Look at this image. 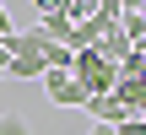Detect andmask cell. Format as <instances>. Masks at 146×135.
Masks as SVG:
<instances>
[{
  "label": "cell",
  "instance_id": "cell-6",
  "mask_svg": "<svg viewBox=\"0 0 146 135\" xmlns=\"http://www.w3.org/2000/svg\"><path fill=\"white\" fill-rule=\"evenodd\" d=\"M60 11L70 22H87V16H98V0H60Z\"/></svg>",
  "mask_w": 146,
  "mask_h": 135
},
{
  "label": "cell",
  "instance_id": "cell-4",
  "mask_svg": "<svg viewBox=\"0 0 146 135\" xmlns=\"http://www.w3.org/2000/svg\"><path fill=\"white\" fill-rule=\"evenodd\" d=\"M135 43H130V32L114 22V27H103V38H98V54L108 60V65H125V54H130Z\"/></svg>",
  "mask_w": 146,
  "mask_h": 135
},
{
  "label": "cell",
  "instance_id": "cell-10",
  "mask_svg": "<svg viewBox=\"0 0 146 135\" xmlns=\"http://www.w3.org/2000/svg\"><path fill=\"white\" fill-rule=\"evenodd\" d=\"M0 76H11V49H0Z\"/></svg>",
  "mask_w": 146,
  "mask_h": 135
},
{
  "label": "cell",
  "instance_id": "cell-1",
  "mask_svg": "<svg viewBox=\"0 0 146 135\" xmlns=\"http://www.w3.org/2000/svg\"><path fill=\"white\" fill-rule=\"evenodd\" d=\"M70 70H76V81H81V92H87V97H103V92H114V87H119V65H108L98 49H81Z\"/></svg>",
  "mask_w": 146,
  "mask_h": 135
},
{
  "label": "cell",
  "instance_id": "cell-12",
  "mask_svg": "<svg viewBox=\"0 0 146 135\" xmlns=\"http://www.w3.org/2000/svg\"><path fill=\"white\" fill-rule=\"evenodd\" d=\"M87 135H114V124H92V130H87Z\"/></svg>",
  "mask_w": 146,
  "mask_h": 135
},
{
  "label": "cell",
  "instance_id": "cell-11",
  "mask_svg": "<svg viewBox=\"0 0 146 135\" xmlns=\"http://www.w3.org/2000/svg\"><path fill=\"white\" fill-rule=\"evenodd\" d=\"M141 5H146V0H119V11H141Z\"/></svg>",
  "mask_w": 146,
  "mask_h": 135
},
{
  "label": "cell",
  "instance_id": "cell-8",
  "mask_svg": "<svg viewBox=\"0 0 146 135\" xmlns=\"http://www.w3.org/2000/svg\"><path fill=\"white\" fill-rule=\"evenodd\" d=\"M114 135H146V119L135 114V119H125V124H114Z\"/></svg>",
  "mask_w": 146,
  "mask_h": 135
},
{
  "label": "cell",
  "instance_id": "cell-2",
  "mask_svg": "<svg viewBox=\"0 0 146 135\" xmlns=\"http://www.w3.org/2000/svg\"><path fill=\"white\" fill-rule=\"evenodd\" d=\"M43 92L54 108H87V92L76 81V70H43Z\"/></svg>",
  "mask_w": 146,
  "mask_h": 135
},
{
  "label": "cell",
  "instance_id": "cell-7",
  "mask_svg": "<svg viewBox=\"0 0 146 135\" xmlns=\"http://www.w3.org/2000/svg\"><path fill=\"white\" fill-rule=\"evenodd\" d=\"M0 135H33L22 114H0Z\"/></svg>",
  "mask_w": 146,
  "mask_h": 135
},
{
  "label": "cell",
  "instance_id": "cell-3",
  "mask_svg": "<svg viewBox=\"0 0 146 135\" xmlns=\"http://www.w3.org/2000/svg\"><path fill=\"white\" fill-rule=\"evenodd\" d=\"M87 114H92V124H125V119H135V114H130V103H125L119 92L87 97Z\"/></svg>",
  "mask_w": 146,
  "mask_h": 135
},
{
  "label": "cell",
  "instance_id": "cell-5",
  "mask_svg": "<svg viewBox=\"0 0 146 135\" xmlns=\"http://www.w3.org/2000/svg\"><path fill=\"white\" fill-rule=\"evenodd\" d=\"M38 27H43L49 38H60V43H65V32H70V16H65V11H49V16H38Z\"/></svg>",
  "mask_w": 146,
  "mask_h": 135
},
{
  "label": "cell",
  "instance_id": "cell-9",
  "mask_svg": "<svg viewBox=\"0 0 146 135\" xmlns=\"http://www.w3.org/2000/svg\"><path fill=\"white\" fill-rule=\"evenodd\" d=\"M38 5V16H49V11H60V0H33Z\"/></svg>",
  "mask_w": 146,
  "mask_h": 135
}]
</instances>
